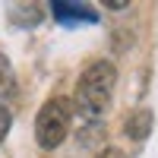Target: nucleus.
I'll list each match as a JSON object with an SVG mask.
<instances>
[{
  "label": "nucleus",
  "mask_w": 158,
  "mask_h": 158,
  "mask_svg": "<svg viewBox=\"0 0 158 158\" xmlns=\"http://www.w3.org/2000/svg\"><path fill=\"white\" fill-rule=\"evenodd\" d=\"M98 158H123V155H120V152H117V149H104V152H101Z\"/></svg>",
  "instance_id": "7"
},
{
  "label": "nucleus",
  "mask_w": 158,
  "mask_h": 158,
  "mask_svg": "<svg viewBox=\"0 0 158 158\" xmlns=\"http://www.w3.org/2000/svg\"><path fill=\"white\" fill-rule=\"evenodd\" d=\"M114 82H117V70L114 63L98 60L79 76V108H82L89 117L104 114V108L111 104L114 95Z\"/></svg>",
  "instance_id": "1"
},
{
  "label": "nucleus",
  "mask_w": 158,
  "mask_h": 158,
  "mask_svg": "<svg viewBox=\"0 0 158 158\" xmlns=\"http://www.w3.org/2000/svg\"><path fill=\"white\" fill-rule=\"evenodd\" d=\"M10 89H13V67H10V60L0 54V95H6Z\"/></svg>",
  "instance_id": "5"
},
{
  "label": "nucleus",
  "mask_w": 158,
  "mask_h": 158,
  "mask_svg": "<svg viewBox=\"0 0 158 158\" xmlns=\"http://www.w3.org/2000/svg\"><path fill=\"white\" fill-rule=\"evenodd\" d=\"M152 133V111L149 108H139L136 114H130V120H127V136L130 139H146Z\"/></svg>",
  "instance_id": "4"
},
{
  "label": "nucleus",
  "mask_w": 158,
  "mask_h": 158,
  "mask_svg": "<svg viewBox=\"0 0 158 158\" xmlns=\"http://www.w3.org/2000/svg\"><path fill=\"white\" fill-rule=\"evenodd\" d=\"M54 16L63 22V25H76V22H98V13L89 10L85 3H67V0H54L51 3Z\"/></svg>",
  "instance_id": "3"
},
{
  "label": "nucleus",
  "mask_w": 158,
  "mask_h": 158,
  "mask_svg": "<svg viewBox=\"0 0 158 158\" xmlns=\"http://www.w3.org/2000/svg\"><path fill=\"white\" fill-rule=\"evenodd\" d=\"M104 6H111V10H123V6H130V3H123V0H108Z\"/></svg>",
  "instance_id": "8"
},
{
  "label": "nucleus",
  "mask_w": 158,
  "mask_h": 158,
  "mask_svg": "<svg viewBox=\"0 0 158 158\" xmlns=\"http://www.w3.org/2000/svg\"><path fill=\"white\" fill-rule=\"evenodd\" d=\"M70 120H73V104L67 98H51L35 120V139L41 149H57L70 133Z\"/></svg>",
  "instance_id": "2"
},
{
  "label": "nucleus",
  "mask_w": 158,
  "mask_h": 158,
  "mask_svg": "<svg viewBox=\"0 0 158 158\" xmlns=\"http://www.w3.org/2000/svg\"><path fill=\"white\" fill-rule=\"evenodd\" d=\"M10 120H13V117H10V111H6V108H0V142H3L6 130H10Z\"/></svg>",
  "instance_id": "6"
}]
</instances>
